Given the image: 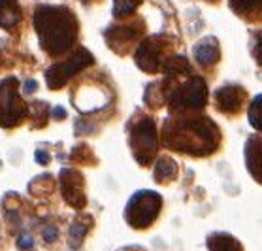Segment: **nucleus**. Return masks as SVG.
I'll list each match as a JSON object with an SVG mask.
<instances>
[{"label": "nucleus", "instance_id": "nucleus-1", "mask_svg": "<svg viewBox=\"0 0 262 251\" xmlns=\"http://www.w3.org/2000/svg\"><path fill=\"white\" fill-rule=\"evenodd\" d=\"M161 140L164 148L181 155L209 157L219 150L221 131L211 117L198 114L168 115L162 123Z\"/></svg>", "mask_w": 262, "mask_h": 251}, {"label": "nucleus", "instance_id": "nucleus-2", "mask_svg": "<svg viewBox=\"0 0 262 251\" xmlns=\"http://www.w3.org/2000/svg\"><path fill=\"white\" fill-rule=\"evenodd\" d=\"M34 29L40 46L51 57H62L78 40V17L60 6H38L34 12Z\"/></svg>", "mask_w": 262, "mask_h": 251}, {"label": "nucleus", "instance_id": "nucleus-3", "mask_svg": "<svg viewBox=\"0 0 262 251\" xmlns=\"http://www.w3.org/2000/svg\"><path fill=\"white\" fill-rule=\"evenodd\" d=\"M179 74H166L162 81L164 100L168 104V112L172 115L198 114L208 106L209 89L208 83L200 76H185L179 81Z\"/></svg>", "mask_w": 262, "mask_h": 251}, {"label": "nucleus", "instance_id": "nucleus-4", "mask_svg": "<svg viewBox=\"0 0 262 251\" xmlns=\"http://www.w3.org/2000/svg\"><path fill=\"white\" fill-rule=\"evenodd\" d=\"M128 131V143L132 155L142 166H149L159 151V134H157L155 119L147 114L136 112L126 125Z\"/></svg>", "mask_w": 262, "mask_h": 251}, {"label": "nucleus", "instance_id": "nucleus-5", "mask_svg": "<svg viewBox=\"0 0 262 251\" xmlns=\"http://www.w3.org/2000/svg\"><path fill=\"white\" fill-rule=\"evenodd\" d=\"M162 210V197L155 191H138L130 197L125 208V221L136 231H145L159 219Z\"/></svg>", "mask_w": 262, "mask_h": 251}, {"label": "nucleus", "instance_id": "nucleus-6", "mask_svg": "<svg viewBox=\"0 0 262 251\" xmlns=\"http://www.w3.org/2000/svg\"><path fill=\"white\" fill-rule=\"evenodd\" d=\"M114 98L115 93L106 83L91 81V85H87L85 81H79L72 89V104L78 108L81 114H96L98 110L112 104Z\"/></svg>", "mask_w": 262, "mask_h": 251}, {"label": "nucleus", "instance_id": "nucleus-7", "mask_svg": "<svg viewBox=\"0 0 262 251\" xmlns=\"http://www.w3.org/2000/svg\"><path fill=\"white\" fill-rule=\"evenodd\" d=\"M170 51V44L164 36H153L140 44V48L134 53V60L145 74H159L166 65L168 57L172 55Z\"/></svg>", "mask_w": 262, "mask_h": 251}, {"label": "nucleus", "instance_id": "nucleus-8", "mask_svg": "<svg viewBox=\"0 0 262 251\" xmlns=\"http://www.w3.org/2000/svg\"><path fill=\"white\" fill-rule=\"evenodd\" d=\"M30 110L17 95V79L6 78L2 81V127L13 129L29 117Z\"/></svg>", "mask_w": 262, "mask_h": 251}, {"label": "nucleus", "instance_id": "nucleus-9", "mask_svg": "<svg viewBox=\"0 0 262 251\" xmlns=\"http://www.w3.org/2000/svg\"><path fill=\"white\" fill-rule=\"evenodd\" d=\"M93 65V55L87 49H78V53H74L70 59L60 60L57 65H53L46 72V81L51 91H57L60 87H64L66 81L78 74L79 70H83L85 66Z\"/></svg>", "mask_w": 262, "mask_h": 251}, {"label": "nucleus", "instance_id": "nucleus-10", "mask_svg": "<svg viewBox=\"0 0 262 251\" xmlns=\"http://www.w3.org/2000/svg\"><path fill=\"white\" fill-rule=\"evenodd\" d=\"M60 195L64 198V202L72 208H85L87 206V197H85V179L81 172L74 168H64L60 170L59 176Z\"/></svg>", "mask_w": 262, "mask_h": 251}, {"label": "nucleus", "instance_id": "nucleus-11", "mask_svg": "<svg viewBox=\"0 0 262 251\" xmlns=\"http://www.w3.org/2000/svg\"><path fill=\"white\" fill-rule=\"evenodd\" d=\"M247 102V91L239 85H223L213 93V106L223 115L234 117L244 110Z\"/></svg>", "mask_w": 262, "mask_h": 251}, {"label": "nucleus", "instance_id": "nucleus-12", "mask_svg": "<svg viewBox=\"0 0 262 251\" xmlns=\"http://www.w3.org/2000/svg\"><path fill=\"white\" fill-rule=\"evenodd\" d=\"M143 34V25H140L136 29V23L130 25H121V27H112L106 32L107 46L114 49L115 53H126L128 49L136 44V40H140Z\"/></svg>", "mask_w": 262, "mask_h": 251}, {"label": "nucleus", "instance_id": "nucleus-13", "mask_svg": "<svg viewBox=\"0 0 262 251\" xmlns=\"http://www.w3.org/2000/svg\"><path fill=\"white\" fill-rule=\"evenodd\" d=\"M245 166L251 178L262 185V136H251L245 143Z\"/></svg>", "mask_w": 262, "mask_h": 251}, {"label": "nucleus", "instance_id": "nucleus-14", "mask_svg": "<svg viewBox=\"0 0 262 251\" xmlns=\"http://www.w3.org/2000/svg\"><path fill=\"white\" fill-rule=\"evenodd\" d=\"M192 55H194V60L198 62V66L202 68H209V66H215L221 59V48L217 38H204L194 46L192 49Z\"/></svg>", "mask_w": 262, "mask_h": 251}, {"label": "nucleus", "instance_id": "nucleus-15", "mask_svg": "<svg viewBox=\"0 0 262 251\" xmlns=\"http://www.w3.org/2000/svg\"><path fill=\"white\" fill-rule=\"evenodd\" d=\"M228 4L247 23H262V0H228Z\"/></svg>", "mask_w": 262, "mask_h": 251}, {"label": "nucleus", "instance_id": "nucleus-16", "mask_svg": "<svg viewBox=\"0 0 262 251\" xmlns=\"http://www.w3.org/2000/svg\"><path fill=\"white\" fill-rule=\"evenodd\" d=\"M179 166L178 162L173 161L172 157L162 155L157 159L155 162V170H153V176H155V181L161 183V185H166V183H172L173 179L178 178Z\"/></svg>", "mask_w": 262, "mask_h": 251}, {"label": "nucleus", "instance_id": "nucleus-17", "mask_svg": "<svg viewBox=\"0 0 262 251\" xmlns=\"http://www.w3.org/2000/svg\"><path fill=\"white\" fill-rule=\"evenodd\" d=\"M93 227V217L91 215H79L76 221L72 223L70 233H68V245L72 251H76L81 247L85 236L89 233V228Z\"/></svg>", "mask_w": 262, "mask_h": 251}, {"label": "nucleus", "instance_id": "nucleus-18", "mask_svg": "<svg viewBox=\"0 0 262 251\" xmlns=\"http://www.w3.org/2000/svg\"><path fill=\"white\" fill-rule=\"evenodd\" d=\"M209 251H244V245L234 238L232 234L227 233H213L206 240Z\"/></svg>", "mask_w": 262, "mask_h": 251}, {"label": "nucleus", "instance_id": "nucleus-19", "mask_svg": "<svg viewBox=\"0 0 262 251\" xmlns=\"http://www.w3.org/2000/svg\"><path fill=\"white\" fill-rule=\"evenodd\" d=\"M247 117H249V125L253 127L256 132H262V93L256 95L255 98L249 102Z\"/></svg>", "mask_w": 262, "mask_h": 251}, {"label": "nucleus", "instance_id": "nucleus-20", "mask_svg": "<svg viewBox=\"0 0 262 251\" xmlns=\"http://www.w3.org/2000/svg\"><path fill=\"white\" fill-rule=\"evenodd\" d=\"M140 4H142V0H115L114 15L121 19L128 17L130 13H134V10H136Z\"/></svg>", "mask_w": 262, "mask_h": 251}, {"label": "nucleus", "instance_id": "nucleus-21", "mask_svg": "<svg viewBox=\"0 0 262 251\" xmlns=\"http://www.w3.org/2000/svg\"><path fill=\"white\" fill-rule=\"evenodd\" d=\"M253 57H255L256 65L262 68V29L253 32Z\"/></svg>", "mask_w": 262, "mask_h": 251}, {"label": "nucleus", "instance_id": "nucleus-22", "mask_svg": "<svg viewBox=\"0 0 262 251\" xmlns=\"http://www.w3.org/2000/svg\"><path fill=\"white\" fill-rule=\"evenodd\" d=\"M42 236L46 244H53L55 240L59 238V228L55 227V225H46L42 228Z\"/></svg>", "mask_w": 262, "mask_h": 251}, {"label": "nucleus", "instance_id": "nucleus-23", "mask_svg": "<svg viewBox=\"0 0 262 251\" xmlns=\"http://www.w3.org/2000/svg\"><path fill=\"white\" fill-rule=\"evenodd\" d=\"M15 245H17L19 251H27L34 245V238L30 234H19L17 240H15Z\"/></svg>", "mask_w": 262, "mask_h": 251}, {"label": "nucleus", "instance_id": "nucleus-24", "mask_svg": "<svg viewBox=\"0 0 262 251\" xmlns=\"http://www.w3.org/2000/svg\"><path fill=\"white\" fill-rule=\"evenodd\" d=\"M36 161L40 162V164H48V161H49V155H48V153H46V155H43L42 151L38 150V151H36Z\"/></svg>", "mask_w": 262, "mask_h": 251}, {"label": "nucleus", "instance_id": "nucleus-25", "mask_svg": "<svg viewBox=\"0 0 262 251\" xmlns=\"http://www.w3.org/2000/svg\"><path fill=\"white\" fill-rule=\"evenodd\" d=\"M55 115H57L55 119H64V117H66V112L62 110V108H55Z\"/></svg>", "mask_w": 262, "mask_h": 251}, {"label": "nucleus", "instance_id": "nucleus-26", "mask_svg": "<svg viewBox=\"0 0 262 251\" xmlns=\"http://www.w3.org/2000/svg\"><path fill=\"white\" fill-rule=\"evenodd\" d=\"M121 251H143L142 247H125V249H121Z\"/></svg>", "mask_w": 262, "mask_h": 251}]
</instances>
